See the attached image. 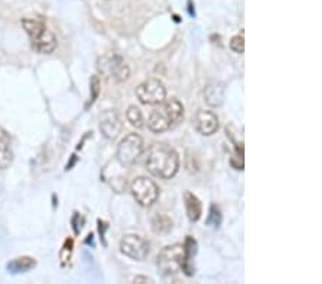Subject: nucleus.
I'll return each mask as SVG.
<instances>
[{
    "mask_svg": "<svg viewBox=\"0 0 322 284\" xmlns=\"http://www.w3.org/2000/svg\"><path fill=\"white\" fill-rule=\"evenodd\" d=\"M146 169L161 180H170L179 171V155L165 143H154L148 152Z\"/></svg>",
    "mask_w": 322,
    "mask_h": 284,
    "instance_id": "f257e3e1",
    "label": "nucleus"
},
{
    "mask_svg": "<svg viewBox=\"0 0 322 284\" xmlns=\"http://www.w3.org/2000/svg\"><path fill=\"white\" fill-rule=\"evenodd\" d=\"M183 116H185L183 105L176 98H170L159 103V106L151 112V115L148 118V128L155 134H161L179 125L183 121Z\"/></svg>",
    "mask_w": 322,
    "mask_h": 284,
    "instance_id": "f03ea898",
    "label": "nucleus"
},
{
    "mask_svg": "<svg viewBox=\"0 0 322 284\" xmlns=\"http://www.w3.org/2000/svg\"><path fill=\"white\" fill-rule=\"evenodd\" d=\"M158 269L163 277H170L183 271L185 276L191 277L195 273L192 263L186 261V253L183 244H172L165 247L158 256Z\"/></svg>",
    "mask_w": 322,
    "mask_h": 284,
    "instance_id": "7ed1b4c3",
    "label": "nucleus"
},
{
    "mask_svg": "<svg viewBox=\"0 0 322 284\" xmlns=\"http://www.w3.org/2000/svg\"><path fill=\"white\" fill-rule=\"evenodd\" d=\"M22 26L30 38V45L38 53L51 55L57 48V39L46 23L36 17H23Z\"/></svg>",
    "mask_w": 322,
    "mask_h": 284,
    "instance_id": "20e7f679",
    "label": "nucleus"
},
{
    "mask_svg": "<svg viewBox=\"0 0 322 284\" xmlns=\"http://www.w3.org/2000/svg\"><path fill=\"white\" fill-rule=\"evenodd\" d=\"M143 152V140L138 134H128L117 145L116 159L122 167H132Z\"/></svg>",
    "mask_w": 322,
    "mask_h": 284,
    "instance_id": "39448f33",
    "label": "nucleus"
},
{
    "mask_svg": "<svg viewBox=\"0 0 322 284\" xmlns=\"http://www.w3.org/2000/svg\"><path fill=\"white\" fill-rule=\"evenodd\" d=\"M98 69L105 76L112 79L113 82H117V83L125 82L130 75L128 65L123 62L120 56H117L115 53H109V55L102 56L98 61Z\"/></svg>",
    "mask_w": 322,
    "mask_h": 284,
    "instance_id": "423d86ee",
    "label": "nucleus"
},
{
    "mask_svg": "<svg viewBox=\"0 0 322 284\" xmlns=\"http://www.w3.org/2000/svg\"><path fill=\"white\" fill-rule=\"evenodd\" d=\"M130 191L136 203L142 207H152L159 198V187L148 177H138L132 181Z\"/></svg>",
    "mask_w": 322,
    "mask_h": 284,
    "instance_id": "0eeeda50",
    "label": "nucleus"
},
{
    "mask_svg": "<svg viewBox=\"0 0 322 284\" xmlns=\"http://www.w3.org/2000/svg\"><path fill=\"white\" fill-rule=\"evenodd\" d=\"M136 98L143 105H159L166 99V88L159 79H148L135 90Z\"/></svg>",
    "mask_w": 322,
    "mask_h": 284,
    "instance_id": "6e6552de",
    "label": "nucleus"
},
{
    "mask_svg": "<svg viewBox=\"0 0 322 284\" xmlns=\"http://www.w3.org/2000/svg\"><path fill=\"white\" fill-rule=\"evenodd\" d=\"M120 251L126 257L142 261L149 256L151 251V244L148 240L138 234H126L120 240Z\"/></svg>",
    "mask_w": 322,
    "mask_h": 284,
    "instance_id": "1a4fd4ad",
    "label": "nucleus"
},
{
    "mask_svg": "<svg viewBox=\"0 0 322 284\" xmlns=\"http://www.w3.org/2000/svg\"><path fill=\"white\" fill-rule=\"evenodd\" d=\"M193 128L198 134H201L204 137H211V135L218 132V116H216V114H214L212 111L201 109L193 116Z\"/></svg>",
    "mask_w": 322,
    "mask_h": 284,
    "instance_id": "9d476101",
    "label": "nucleus"
},
{
    "mask_svg": "<svg viewBox=\"0 0 322 284\" xmlns=\"http://www.w3.org/2000/svg\"><path fill=\"white\" fill-rule=\"evenodd\" d=\"M122 127H123L122 121H120V118L115 109H106L101 116L99 129H101L103 137L107 140H116L122 131Z\"/></svg>",
    "mask_w": 322,
    "mask_h": 284,
    "instance_id": "9b49d317",
    "label": "nucleus"
},
{
    "mask_svg": "<svg viewBox=\"0 0 322 284\" xmlns=\"http://www.w3.org/2000/svg\"><path fill=\"white\" fill-rule=\"evenodd\" d=\"M13 164V149L10 135L0 127V169H7Z\"/></svg>",
    "mask_w": 322,
    "mask_h": 284,
    "instance_id": "f8f14e48",
    "label": "nucleus"
},
{
    "mask_svg": "<svg viewBox=\"0 0 322 284\" xmlns=\"http://www.w3.org/2000/svg\"><path fill=\"white\" fill-rule=\"evenodd\" d=\"M204 96H205L206 103L209 106H220L223 101H225V89L223 85L219 82H211L206 85L205 90H204Z\"/></svg>",
    "mask_w": 322,
    "mask_h": 284,
    "instance_id": "ddd939ff",
    "label": "nucleus"
},
{
    "mask_svg": "<svg viewBox=\"0 0 322 284\" xmlns=\"http://www.w3.org/2000/svg\"><path fill=\"white\" fill-rule=\"evenodd\" d=\"M183 201H185V208H186V214L188 218L192 222H196L202 215V204L199 201V198L191 191H185L183 194Z\"/></svg>",
    "mask_w": 322,
    "mask_h": 284,
    "instance_id": "4468645a",
    "label": "nucleus"
},
{
    "mask_svg": "<svg viewBox=\"0 0 322 284\" xmlns=\"http://www.w3.org/2000/svg\"><path fill=\"white\" fill-rule=\"evenodd\" d=\"M36 260L33 257H29V256H23V257H17L9 261L6 264V270L12 274H19V273H26V271L32 270L36 267Z\"/></svg>",
    "mask_w": 322,
    "mask_h": 284,
    "instance_id": "2eb2a0df",
    "label": "nucleus"
},
{
    "mask_svg": "<svg viewBox=\"0 0 322 284\" xmlns=\"http://www.w3.org/2000/svg\"><path fill=\"white\" fill-rule=\"evenodd\" d=\"M152 228L156 234H166L172 228V219L165 214H156L152 219Z\"/></svg>",
    "mask_w": 322,
    "mask_h": 284,
    "instance_id": "dca6fc26",
    "label": "nucleus"
},
{
    "mask_svg": "<svg viewBox=\"0 0 322 284\" xmlns=\"http://www.w3.org/2000/svg\"><path fill=\"white\" fill-rule=\"evenodd\" d=\"M126 119H128V122L132 125V127H135V128H142L143 127V116H142V112L139 108H136L135 105H132V106H129L128 111H126Z\"/></svg>",
    "mask_w": 322,
    "mask_h": 284,
    "instance_id": "f3484780",
    "label": "nucleus"
},
{
    "mask_svg": "<svg viewBox=\"0 0 322 284\" xmlns=\"http://www.w3.org/2000/svg\"><path fill=\"white\" fill-rule=\"evenodd\" d=\"M220 222H222L220 210H219L216 204H211L209 215H208V218H206V224H208V225H212V227H219Z\"/></svg>",
    "mask_w": 322,
    "mask_h": 284,
    "instance_id": "a211bd4d",
    "label": "nucleus"
},
{
    "mask_svg": "<svg viewBox=\"0 0 322 284\" xmlns=\"http://www.w3.org/2000/svg\"><path fill=\"white\" fill-rule=\"evenodd\" d=\"M90 92H92V96H90V101L86 106H89V105L95 102L99 98V93H101V79L96 75L92 76V79H90Z\"/></svg>",
    "mask_w": 322,
    "mask_h": 284,
    "instance_id": "6ab92c4d",
    "label": "nucleus"
},
{
    "mask_svg": "<svg viewBox=\"0 0 322 284\" xmlns=\"http://www.w3.org/2000/svg\"><path fill=\"white\" fill-rule=\"evenodd\" d=\"M72 251H73V240L69 237V238H66L63 247H62V250H60V260H62V264H63V266L66 264V261L70 260Z\"/></svg>",
    "mask_w": 322,
    "mask_h": 284,
    "instance_id": "aec40b11",
    "label": "nucleus"
},
{
    "mask_svg": "<svg viewBox=\"0 0 322 284\" xmlns=\"http://www.w3.org/2000/svg\"><path fill=\"white\" fill-rule=\"evenodd\" d=\"M229 48L235 53H244L245 51V39L244 35H236L231 39L229 42Z\"/></svg>",
    "mask_w": 322,
    "mask_h": 284,
    "instance_id": "412c9836",
    "label": "nucleus"
},
{
    "mask_svg": "<svg viewBox=\"0 0 322 284\" xmlns=\"http://www.w3.org/2000/svg\"><path fill=\"white\" fill-rule=\"evenodd\" d=\"M85 222V219L83 217L79 214V213H75V215H73V219H72V224H73V231L75 234H79L80 230H82V224Z\"/></svg>",
    "mask_w": 322,
    "mask_h": 284,
    "instance_id": "4be33fe9",
    "label": "nucleus"
},
{
    "mask_svg": "<svg viewBox=\"0 0 322 284\" xmlns=\"http://www.w3.org/2000/svg\"><path fill=\"white\" fill-rule=\"evenodd\" d=\"M98 225H99V234H101V240H102L103 245H106V240H105V231L107 230V224L102 221V219H98Z\"/></svg>",
    "mask_w": 322,
    "mask_h": 284,
    "instance_id": "5701e85b",
    "label": "nucleus"
},
{
    "mask_svg": "<svg viewBox=\"0 0 322 284\" xmlns=\"http://www.w3.org/2000/svg\"><path fill=\"white\" fill-rule=\"evenodd\" d=\"M133 283H154V280H152V279H149V277L136 276V277L133 279Z\"/></svg>",
    "mask_w": 322,
    "mask_h": 284,
    "instance_id": "b1692460",
    "label": "nucleus"
},
{
    "mask_svg": "<svg viewBox=\"0 0 322 284\" xmlns=\"http://www.w3.org/2000/svg\"><path fill=\"white\" fill-rule=\"evenodd\" d=\"M77 161V156L76 155H72V158H70V162L66 165V171H69V169H72V167L75 165V162Z\"/></svg>",
    "mask_w": 322,
    "mask_h": 284,
    "instance_id": "393cba45",
    "label": "nucleus"
},
{
    "mask_svg": "<svg viewBox=\"0 0 322 284\" xmlns=\"http://www.w3.org/2000/svg\"><path fill=\"white\" fill-rule=\"evenodd\" d=\"M188 6H189V14H191V16H195V9H193L192 1H191V0L188 1Z\"/></svg>",
    "mask_w": 322,
    "mask_h": 284,
    "instance_id": "a878e982",
    "label": "nucleus"
},
{
    "mask_svg": "<svg viewBox=\"0 0 322 284\" xmlns=\"http://www.w3.org/2000/svg\"><path fill=\"white\" fill-rule=\"evenodd\" d=\"M86 243H88V244H93V234H89V235H88V238H86Z\"/></svg>",
    "mask_w": 322,
    "mask_h": 284,
    "instance_id": "bb28decb",
    "label": "nucleus"
}]
</instances>
